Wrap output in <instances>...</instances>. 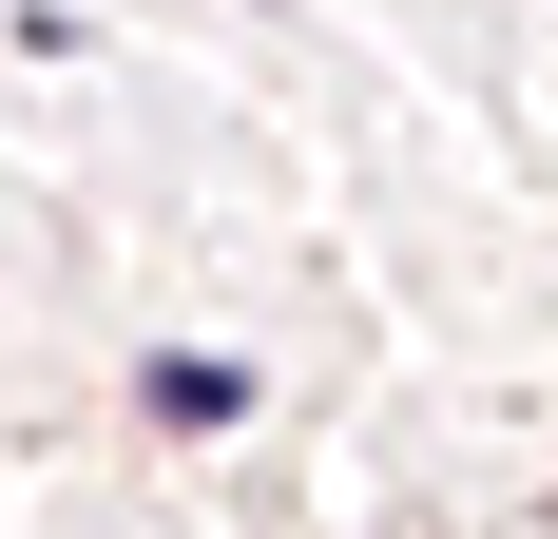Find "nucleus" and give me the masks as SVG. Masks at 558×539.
Masks as SVG:
<instances>
[{
    "mask_svg": "<svg viewBox=\"0 0 558 539\" xmlns=\"http://www.w3.org/2000/svg\"><path fill=\"white\" fill-rule=\"evenodd\" d=\"M135 405H155V424H251V367H213V347H155V367H135Z\"/></svg>",
    "mask_w": 558,
    "mask_h": 539,
    "instance_id": "obj_1",
    "label": "nucleus"
}]
</instances>
